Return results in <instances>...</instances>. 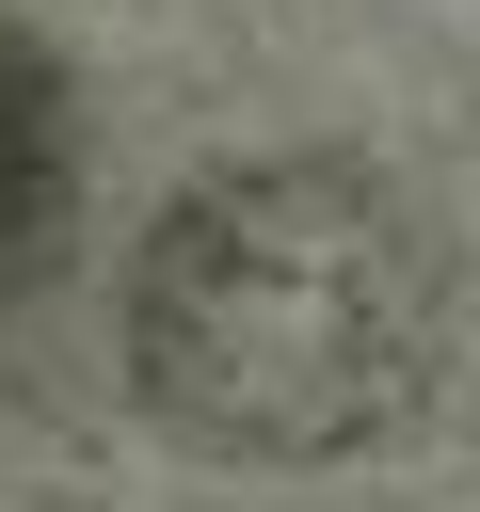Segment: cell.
Listing matches in <instances>:
<instances>
[{"label": "cell", "mask_w": 480, "mask_h": 512, "mask_svg": "<svg viewBox=\"0 0 480 512\" xmlns=\"http://www.w3.org/2000/svg\"><path fill=\"white\" fill-rule=\"evenodd\" d=\"M48 224H64V64L0 16V288L48 256Z\"/></svg>", "instance_id": "obj_2"}, {"label": "cell", "mask_w": 480, "mask_h": 512, "mask_svg": "<svg viewBox=\"0 0 480 512\" xmlns=\"http://www.w3.org/2000/svg\"><path fill=\"white\" fill-rule=\"evenodd\" d=\"M448 336V256L368 160L192 176L128 256V368L192 448L320 464L416 416Z\"/></svg>", "instance_id": "obj_1"}]
</instances>
